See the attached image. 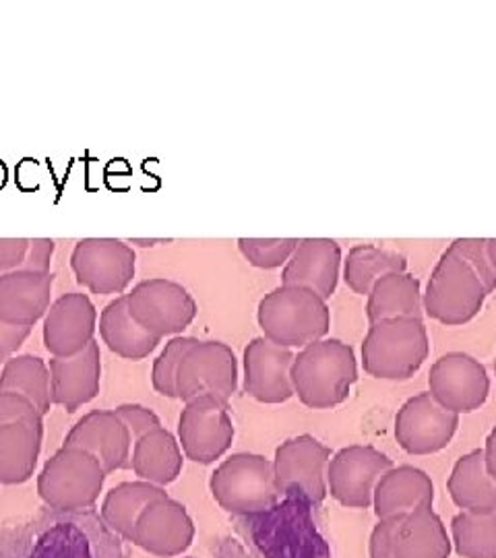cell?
Returning a JSON list of instances; mask_svg holds the SVG:
<instances>
[{
    "instance_id": "1",
    "label": "cell",
    "mask_w": 496,
    "mask_h": 558,
    "mask_svg": "<svg viewBox=\"0 0 496 558\" xmlns=\"http://www.w3.org/2000/svg\"><path fill=\"white\" fill-rule=\"evenodd\" d=\"M358 380V362L352 345L341 339H318L294 356V396L313 410H331L350 398Z\"/></svg>"
},
{
    "instance_id": "2",
    "label": "cell",
    "mask_w": 496,
    "mask_h": 558,
    "mask_svg": "<svg viewBox=\"0 0 496 558\" xmlns=\"http://www.w3.org/2000/svg\"><path fill=\"white\" fill-rule=\"evenodd\" d=\"M257 320L263 338L290 350L315 343L331 327L327 302L300 286H279L269 292L258 302Z\"/></svg>"
},
{
    "instance_id": "3",
    "label": "cell",
    "mask_w": 496,
    "mask_h": 558,
    "mask_svg": "<svg viewBox=\"0 0 496 558\" xmlns=\"http://www.w3.org/2000/svg\"><path fill=\"white\" fill-rule=\"evenodd\" d=\"M488 294L493 290L486 279L451 242L428 279L422 304L431 319L456 327L474 319Z\"/></svg>"
},
{
    "instance_id": "4",
    "label": "cell",
    "mask_w": 496,
    "mask_h": 558,
    "mask_svg": "<svg viewBox=\"0 0 496 558\" xmlns=\"http://www.w3.org/2000/svg\"><path fill=\"white\" fill-rule=\"evenodd\" d=\"M428 352L424 320H378L362 341V366L375 379L408 380L422 368Z\"/></svg>"
},
{
    "instance_id": "5",
    "label": "cell",
    "mask_w": 496,
    "mask_h": 558,
    "mask_svg": "<svg viewBox=\"0 0 496 558\" xmlns=\"http://www.w3.org/2000/svg\"><path fill=\"white\" fill-rule=\"evenodd\" d=\"M219 507L232 515L271 511L279 500L274 461L257 453H234L221 461L209 480Z\"/></svg>"
},
{
    "instance_id": "6",
    "label": "cell",
    "mask_w": 496,
    "mask_h": 558,
    "mask_svg": "<svg viewBox=\"0 0 496 558\" xmlns=\"http://www.w3.org/2000/svg\"><path fill=\"white\" fill-rule=\"evenodd\" d=\"M106 476L101 463L87 451L60 447L41 468L38 495L57 511H83L98 502Z\"/></svg>"
},
{
    "instance_id": "7",
    "label": "cell",
    "mask_w": 496,
    "mask_h": 558,
    "mask_svg": "<svg viewBox=\"0 0 496 558\" xmlns=\"http://www.w3.org/2000/svg\"><path fill=\"white\" fill-rule=\"evenodd\" d=\"M124 296L131 317L154 338L179 336L197 317V302L172 279H145Z\"/></svg>"
},
{
    "instance_id": "8",
    "label": "cell",
    "mask_w": 496,
    "mask_h": 558,
    "mask_svg": "<svg viewBox=\"0 0 496 558\" xmlns=\"http://www.w3.org/2000/svg\"><path fill=\"white\" fill-rule=\"evenodd\" d=\"M239 387V360L221 341H197L182 360L177 398L184 403L197 398L228 401Z\"/></svg>"
},
{
    "instance_id": "9",
    "label": "cell",
    "mask_w": 496,
    "mask_h": 558,
    "mask_svg": "<svg viewBox=\"0 0 496 558\" xmlns=\"http://www.w3.org/2000/svg\"><path fill=\"white\" fill-rule=\"evenodd\" d=\"M234 440L228 401L197 398L184 403L179 418V442L184 458L209 465L223 458Z\"/></svg>"
},
{
    "instance_id": "10",
    "label": "cell",
    "mask_w": 496,
    "mask_h": 558,
    "mask_svg": "<svg viewBox=\"0 0 496 558\" xmlns=\"http://www.w3.org/2000/svg\"><path fill=\"white\" fill-rule=\"evenodd\" d=\"M394 468V459L373 445H350L339 449L327 465V490L348 509H368L378 480Z\"/></svg>"
},
{
    "instance_id": "11",
    "label": "cell",
    "mask_w": 496,
    "mask_h": 558,
    "mask_svg": "<svg viewBox=\"0 0 496 558\" xmlns=\"http://www.w3.org/2000/svg\"><path fill=\"white\" fill-rule=\"evenodd\" d=\"M135 251L119 239H83L71 255V269L92 294H122L135 278Z\"/></svg>"
},
{
    "instance_id": "12",
    "label": "cell",
    "mask_w": 496,
    "mask_h": 558,
    "mask_svg": "<svg viewBox=\"0 0 496 558\" xmlns=\"http://www.w3.org/2000/svg\"><path fill=\"white\" fill-rule=\"evenodd\" d=\"M428 393L453 414H472L480 410L491 393V377L480 360L449 352L431 366Z\"/></svg>"
},
{
    "instance_id": "13",
    "label": "cell",
    "mask_w": 496,
    "mask_h": 558,
    "mask_svg": "<svg viewBox=\"0 0 496 558\" xmlns=\"http://www.w3.org/2000/svg\"><path fill=\"white\" fill-rule=\"evenodd\" d=\"M459 416L445 410L431 393L408 399L396 416V440L410 456H433L449 447Z\"/></svg>"
},
{
    "instance_id": "14",
    "label": "cell",
    "mask_w": 496,
    "mask_h": 558,
    "mask_svg": "<svg viewBox=\"0 0 496 558\" xmlns=\"http://www.w3.org/2000/svg\"><path fill=\"white\" fill-rule=\"evenodd\" d=\"M331 449L313 435L283 440L276 449L274 472L279 493H302L311 502H323Z\"/></svg>"
},
{
    "instance_id": "15",
    "label": "cell",
    "mask_w": 496,
    "mask_h": 558,
    "mask_svg": "<svg viewBox=\"0 0 496 558\" xmlns=\"http://www.w3.org/2000/svg\"><path fill=\"white\" fill-rule=\"evenodd\" d=\"M135 440L114 410H94L69 430L62 447L83 449L98 459L106 474L131 468Z\"/></svg>"
},
{
    "instance_id": "16",
    "label": "cell",
    "mask_w": 496,
    "mask_h": 558,
    "mask_svg": "<svg viewBox=\"0 0 496 558\" xmlns=\"http://www.w3.org/2000/svg\"><path fill=\"white\" fill-rule=\"evenodd\" d=\"M98 327V311L83 292H69L50 304L44 317V345L52 359H69L83 352Z\"/></svg>"
},
{
    "instance_id": "17",
    "label": "cell",
    "mask_w": 496,
    "mask_h": 558,
    "mask_svg": "<svg viewBox=\"0 0 496 558\" xmlns=\"http://www.w3.org/2000/svg\"><path fill=\"white\" fill-rule=\"evenodd\" d=\"M294 352L267 338H255L244 348V391L261 403H283L294 398Z\"/></svg>"
},
{
    "instance_id": "18",
    "label": "cell",
    "mask_w": 496,
    "mask_h": 558,
    "mask_svg": "<svg viewBox=\"0 0 496 558\" xmlns=\"http://www.w3.org/2000/svg\"><path fill=\"white\" fill-rule=\"evenodd\" d=\"M195 539V523L179 500L164 497L152 502L135 525L133 542L159 558L184 555Z\"/></svg>"
},
{
    "instance_id": "19",
    "label": "cell",
    "mask_w": 496,
    "mask_h": 558,
    "mask_svg": "<svg viewBox=\"0 0 496 558\" xmlns=\"http://www.w3.org/2000/svg\"><path fill=\"white\" fill-rule=\"evenodd\" d=\"M341 246L331 239H302L281 271V286H300L327 300L336 294Z\"/></svg>"
},
{
    "instance_id": "20",
    "label": "cell",
    "mask_w": 496,
    "mask_h": 558,
    "mask_svg": "<svg viewBox=\"0 0 496 558\" xmlns=\"http://www.w3.org/2000/svg\"><path fill=\"white\" fill-rule=\"evenodd\" d=\"M52 405L64 408L69 414L96 399L101 380V354L94 339L83 352L69 359H52L50 364Z\"/></svg>"
},
{
    "instance_id": "21",
    "label": "cell",
    "mask_w": 496,
    "mask_h": 558,
    "mask_svg": "<svg viewBox=\"0 0 496 558\" xmlns=\"http://www.w3.org/2000/svg\"><path fill=\"white\" fill-rule=\"evenodd\" d=\"M55 276L15 269L0 276V320L20 327H34L46 317L52 299Z\"/></svg>"
},
{
    "instance_id": "22",
    "label": "cell",
    "mask_w": 496,
    "mask_h": 558,
    "mask_svg": "<svg viewBox=\"0 0 496 558\" xmlns=\"http://www.w3.org/2000/svg\"><path fill=\"white\" fill-rule=\"evenodd\" d=\"M435 484L431 476L414 465H394L378 480L373 497L377 519L403 518L418 509L433 507Z\"/></svg>"
},
{
    "instance_id": "23",
    "label": "cell",
    "mask_w": 496,
    "mask_h": 558,
    "mask_svg": "<svg viewBox=\"0 0 496 558\" xmlns=\"http://www.w3.org/2000/svg\"><path fill=\"white\" fill-rule=\"evenodd\" d=\"M453 553L447 525L433 507L399 519L394 558H449Z\"/></svg>"
},
{
    "instance_id": "24",
    "label": "cell",
    "mask_w": 496,
    "mask_h": 558,
    "mask_svg": "<svg viewBox=\"0 0 496 558\" xmlns=\"http://www.w3.org/2000/svg\"><path fill=\"white\" fill-rule=\"evenodd\" d=\"M44 440V424L15 422L0 426V484L15 486L34 476Z\"/></svg>"
},
{
    "instance_id": "25",
    "label": "cell",
    "mask_w": 496,
    "mask_h": 558,
    "mask_svg": "<svg viewBox=\"0 0 496 558\" xmlns=\"http://www.w3.org/2000/svg\"><path fill=\"white\" fill-rule=\"evenodd\" d=\"M447 490L461 511H496V480L486 468L482 449H474L457 459L447 480Z\"/></svg>"
},
{
    "instance_id": "26",
    "label": "cell",
    "mask_w": 496,
    "mask_h": 558,
    "mask_svg": "<svg viewBox=\"0 0 496 558\" xmlns=\"http://www.w3.org/2000/svg\"><path fill=\"white\" fill-rule=\"evenodd\" d=\"M182 465L184 459L179 439L164 426L147 433L133 445L131 468L143 482L164 488L179 480Z\"/></svg>"
},
{
    "instance_id": "27",
    "label": "cell",
    "mask_w": 496,
    "mask_h": 558,
    "mask_svg": "<svg viewBox=\"0 0 496 558\" xmlns=\"http://www.w3.org/2000/svg\"><path fill=\"white\" fill-rule=\"evenodd\" d=\"M422 292L420 279L412 274H387L377 279L368 292L366 317L368 323L389 319H422Z\"/></svg>"
},
{
    "instance_id": "28",
    "label": "cell",
    "mask_w": 496,
    "mask_h": 558,
    "mask_svg": "<svg viewBox=\"0 0 496 558\" xmlns=\"http://www.w3.org/2000/svg\"><path fill=\"white\" fill-rule=\"evenodd\" d=\"M99 336L101 341L120 359H147L161 339L149 336L137 320L131 317L126 296H117L99 315Z\"/></svg>"
},
{
    "instance_id": "29",
    "label": "cell",
    "mask_w": 496,
    "mask_h": 558,
    "mask_svg": "<svg viewBox=\"0 0 496 558\" xmlns=\"http://www.w3.org/2000/svg\"><path fill=\"white\" fill-rule=\"evenodd\" d=\"M168 497V493L149 482H122L114 486L101 502V519L104 523L124 539L133 542L135 525L141 513L156 500Z\"/></svg>"
},
{
    "instance_id": "30",
    "label": "cell",
    "mask_w": 496,
    "mask_h": 558,
    "mask_svg": "<svg viewBox=\"0 0 496 558\" xmlns=\"http://www.w3.org/2000/svg\"><path fill=\"white\" fill-rule=\"evenodd\" d=\"M0 393H20L46 416L52 408L50 368L46 360L34 354H21L7 360L0 373Z\"/></svg>"
},
{
    "instance_id": "31",
    "label": "cell",
    "mask_w": 496,
    "mask_h": 558,
    "mask_svg": "<svg viewBox=\"0 0 496 558\" xmlns=\"http://www.w3.org/2000/svg\"><path fill=\"white\" fill-rule=\"evenodd\" d=\"M408 269V259L389 248H380L375 244H358L348 253V259L343 260V279L350 290H354L360 296H368L377 279L399 271L403 274Z\"/></svg>"
},
{
    "instance_id": "32",
    "label": "cell",
    "mask_w": 496,
    "mask_h": 558,
    "mask_svg": "<svg viewBox=\"0 0 496 558\" xmlns=\"http://www.w3.org/2000/svg\"><path fill=\"white\" fill-rule=\"evenodd\" d=\"M451 544L459 557L496 558V511H459L451 519Z\"/></svg>"
},
{
    "instance_id": "33",
    "label": "cell",
    "mask_w": 496,
    "mask_h": 558,
    "mask_svg": "<svg viewBox=\"0 0 496 558\" xmlns=\"http://www.w3.org/2000/svg\"><path fill=\"white\" fill-rule=\"evenodd\" d=\"M195 338H177L170 339L166 343V348L161 350L156 362H154V371H152V385L164 398H177V379H179V368L184 356L189 354V350L197 343Z\"/></svg>"
},
{
    "instance_id": "34",
    "label": "cell",
    "mask_w": 496,
    "mask_h": 558,
    "mask_svg": "<svg viewBox=\"0 0 496 558\" xmlns=\"http://www.w3.org/2000/svg\"><path fill=\"white\" fill-rule=\"evenodd\" d=\"M298 239H240V253L258 269H278L294 255Z\"/></svg>"
},
{
    "instance_id": "35",
    "label": "cell",
    "mask_w": 496,
    "mask_h": 558,
    "mask_svg": "<svg viewBox=\"0 0 496 558\" xmlns=\"http://www.w3.org/2000/svg\"><path fill=\"white\" fill-rule=\"evenodd\" d=\"M15 422L44 424V414L20 393H0V426Z\"/></svg>"
},
{
    "instance_id": "36",
    "label": "cell",
    "mask_w": 496,
    "mask_h": 558,
    "mask_svg": "<svg viewBox=\"0 0 496 558\" xmlns=\"http://www.w3.org/2000/svg\"><path fill=\"white\" fill-rule=\"evenodd\" d=\"M120 420L126 424V428L131 430V437L137 442L141 437H145L147 433L161 428V422H159L158 414L145 405L140 403H122L117 410Z\"/></svg>"
},
{
    "instance_id": "37",
    "label": "cell",
    "mask_w": 496,
    "mask_h": 558,
    "mask_svg": "<svg viewBox=\"0 0 496 558\" xmlns=\"http://www.w3.org/2000/svg\"><path fill=\"white\" fill-rule=\"evenodd\" d=\"M401 518L378 519L368 539V557L394 558V544H396L397 523Z\"/></svg>"
},
{
    "instance_id": "38",
    "label": "cell",
    "mask_w": 496,
    "mask_h": 558,
    "mask_svg": "<svg viewBox=\"0 0 496 558\" xmlns=\"http://www.w3.org/2000/svg\"><path fill=\"white\" fill-rule=\"evenodd\" d=\"M52 255H55V240L32 239L29 240V248H27V257L23 260L21 269L50 274Z\"/></svg>"
},
{
    "instance_id": "39",
    "label": "cell",
    "mask_w": 496,
    "mask_h": 558,
    "mask_svg": "<svg viewBox=\"0 0 496 558\" xmlns=\"http://www.w3.org/2000/svg\"><path fill=\"white\" fill-rule=\"evenodd\" d=\"M34 327H20L0 320V364L13 359L20 352L25 339L32 336Z\"/></svg>"
},
{
    "instance_id": "40",
    "label": "cell",
    "mask_w": 496,
    "mask_h": 558,
    "mask_svg": "<svg viewBox=\"0 0 496 558\" xmlns=\"http://www.w3.org/2000/svg\"><path fill=\"white\" fill-rule=\"evenodd\" d=\"M27 248L29 239H0V276L21 269Z\"/></svg>"
},
{
    "instance_id": "41",
    "label": "cell",
    "mask_w": 496,
    "mask_h": 558,
    "mask_svg": "<svg viewBox=\"0 0 496 558\" xmlns=\"http://www.w3.org/2000/svg\"><path fill=\"white\" fill-rule=\"evenodd\" d=\"M484 461H486V468L491 472V476L496 480V426L488 433L486 437V445H484Z\"/></svg>"
},
{
    "instance_id": "42",
    "label": "cell",
    "mask_w": 496,
    "mask_h": 558,
    "mask_svg": "<svg viewBox=\"0 0 496 558\" xmlns=\"http://www.w3.org/2000/svg\"><path fill=\"white\" fill-rule=\"evenodd\" d=\"M488 257L493 260L496 269V239H488Z\"/></svg>"
},
{
    "instance_id": "43",
    "label": "cell",
    "mask_w": 496,
    "mask_h": 558,
    "mask_svg": "<svg viewBox=\"0 0 496 558\" xmlns=\"http://www.w3.org/2000/svg\"><path fill=\"white\" fill-rule=\"evenodd\" d=\"M131 242H133V244H140V246H154V244H156V242H164V240H141V239H135V240H131Z\"/></svg>"
},
{
    "instance_id": "44",
    "label": "cell",
    "mask_w": 496,
    "mask_h": 558,
    "mask_svg": "<svg viewBox=\"0 0 496 558\" xmlns=\"http://www.w3.org/2000/svg\"><path fill=\"white\" fill-rule=\"evenodd\" d=\"M495 373H496V360H495Z\"/></svg>"
}]
</instances>
